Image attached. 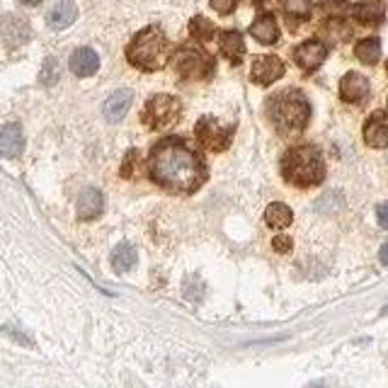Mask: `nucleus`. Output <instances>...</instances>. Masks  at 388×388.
Segmentation results:
<instances>
[{
  "label": "nucleus",
  "mask_w": 388,
  "mask_h": 388,
  "mask_svg": "<svg viewBox=\"0 0 388 388\" xmlns=\"http://www.w3.org/2000/svg\"><path fill=\"white\" fill-rule=\"evenodd\" d=\"M151 175L172 192H194L207 177L202 161L182 141L167 139L151 153Z\"/></svg>",
  "instance_id": "obj_1"
},
{
  "label": "nucleus",
  "mask_w": 388,
  "mask_h": 388,
  "mask_svg": "<svg viewBox=\"0 0 388 388\" xmlns=\"http://www.w3.org/2000/svg\"><path fill=\"white\" fill-rule=\"evenodd\" d=\"M282 175L294 187L320 185L325 177L323 156L315 146H296L287 151L282 161Z\"/></svg>",
  "instance_id": "obj_2"
},
{
  "label": "nucleus",
  "mask_w": 388,
  "mask_h": 388,
  "mask_svg": "<svg viewBox=\"0 0 388 388\" xmlns=\"http://www.w3.org/2000/svg\"><path fill=\"white\" fill-rule=\"evenodd\" d=\"M267 114H269V119H272L274 129H277L279 134L289 136V134H299V131L306 129L308 117H311V107L304 93H299V90H287V93L274 95L272 100L267 102Z\"/></svg>",
  "instance_id": "obj_3"
},
{
  "label": "nucleus",
  "mask_w": 388,
  "mask_h": 388,
  "mask_svg": "<svg viewBox=\"0 0 388 388\" xmlns=\"http://www.w3.org/2000/svg\"><path fill=\"white\" fill-rule=\"evenodd\" d=\"M167 54H170V44L161 27L144 29L126 47V59L141 70H161L167 64Z\"/></svg>",
  "instance_id": "obj_4"
},
{
  "label": "nucleus",
  "mask_w": 388,
  "mask_h": 388,
  "mask_svg": "<svg viewBox=\"0 0 388 388\" xmlns=\"http://www.w3.org/2000/svg\"><path fill=\"white\" fill-rule=\"evenodd\" d=\"M182 105L172 95H156L146 102L144 110V124L153 131H165L177 124L180 119Z\"/></svg>",
  "instance_id": "obj_5"
},
{
  "label": "nucleus",
  "mask_w": 388,
  "mask_h": 388,
  "mask_svg": "<svg viewBox=\"0 0 388 388\" xmlns=\"http://www.w3.org/2000/svg\"><path fill=\"white\" fill-rule=\"evenodd\" d=\"M175 70L182 75V78H192V80H202L211 73V59H209L204 51L185 47L175 54Z\"/></svg>",
  "instance_id": "obj_6"
},
{
  "label": "nucleus",
  "mask_w": 388,
  "mask_h": 388,
  "mask_svg": "<svg viewBox=\"0 0 388 388\" xmlns=\"http://www.w3.org/2000/svg\"><path fill=\"white\" fill-rule=\"evenodd\" d=\"M197 139L207 151L221 153L231 146V129H223L214 117H202L197 124Z\"/></svg>",
  "instance_id": "obj_7"
},
{
  "label": "nucleus",
  "mask_w": 388,
  "mask_h": 388,
  "mask_svg": "<svg viewBox=\"0 0 388 388\" xmlns=\"http://www.w3.org/2000/svg\"><path fill=\"white\" fill-rule=\"evenodd\" d=\"M0 37H3V42L8 44L10 49L22 47V44H27L29 37H32V29H29L27 20L17 17V15H3V17H0Z\"/></svg>",
  "instance_id": "obj_8"
},
{
  "label": "nucleus",
  "mask_w": 388,
  "mask_h": 388,
  "mask_svg": "<svg viewBox=\"0 0 388 388\" xmlns=\"http://www.w3.org/2000/svg\"><path fill=\"white\" fill-rule=\"evenodd\" d=\"M253 80L260 85H272L274 80H279L284 75V64L277 56H258L253 64Z\"/></svg>",
  "instance_id": "obj_9"
},
{
  "label": "nucleus",
  "mask_w": 388,
  "mask_h": 388,
  "mask_svg": "<svg viewBox=\"0 0 388 388\" xmlns=\"http://www.w3.org/2000/svg\"><path fill=\"white\" fill-rule=\"evenodd\" d=\"M328 56V47L318 39H311V42H304L301 47H296L294 51V61L299 64V68L304 70H315Z\"/></svg>",
  "instance_id": "obj_10"
},
{
  "label": "nucleus",
  "mask_w": 388,
  "mask_h": 388,
  "mask_svg": "<svg viewBox=\"0 0 388 388\" xmlns=\"http://www.w3.org/2000/svg\"><path fill=\"white\" fill-rule=\"evenodd\" d=\"M364 141L371 148H386L388 146V117L384 112H374L369 121L364 124Z\"/></svg>",
  "instance_id": "obj_11"
},
{
  "label": "nucleus",
  "mask_w": 388,
  "mask_h": 388,
  "mask_svg": "<svg viewBox=\"0 0 388 388\" xmlns=\"http://www.w3.org/2000/svg\"><path fill=\"white\" fill-rule=\"evenodd\" d=\"M102 209H105V197H102L100 190L88 187V190L80 192L78 204H75L78 218H83V221H93V218H97L102 214Z\"/></svg>",
  "instance_id": "obj_12"
},
{
  "label": "nucleus",
  "mask_w": 388,
  "mask_h": 388,
  "mask_svg": "<svg viewBox=\"0 0 388 388\" xmlns=\"http://www.w3.org/2000/svg\"><path fill=\"white\" fill-rule=\"evenodd\" d=\"M369 95V80L361 73H347L340 83V97L345 102H364Z\"/></svg>",
  "instance_id": "obj_13"
},
{
  "label": "nucleus",
  "mask_w": 388,
  "mask_h": 388,
  "mask_svg": "<svg viewBox=\"0 0 388 388\" xmlns=\"http://www.w3.org/2000/svg\"><path fill=\"white\" fill-rule=\"evenodd\" d=\"M97 68H100V56H97L93 49L80 47L73 51V56H70V73L73 75L88 78V75L97 73Z\"/></svg>",
  "instance_id": "obj_14"
},
{
  "label": "nucleus",
  "mask_w": 388,
  "mask_h": 388,
  "mask_svg": "<svg viewBox=\"0 0 388 388\" xmlns=\"http://www.w3.org/2000/svg\"><path fill=\"white\" fill-rule=\"evenodd\" d=\"M24 151V136L17 124H5L0 129V156L17 158Z\"/></svg>",
  "instance_id": "obj_15"
},
{
  "label": "nucleus",
  "mask_w": 388,
  "mask_h": 388,
  "mask_svg": "<svg viewBox=\"0 0 388 388\" xmlns=\"http://www.w3.org/2000/svg\"><path fill=\"white\" fill-rule=\"evenodd\" d=\"M78 17V8H75L73 0H59L47 15V24L51 29H66L75 22Z\"/></svg>",
  "instance_id": "obj_16"
},
{
  "label": "nucleus",
  "mask_w": 388,
  "mask_h": 388,
  "mask_svg": "<svg viewBox=\"0 0 388 388\" xmlns=\"http://www.w3.org/2000/svg\"><path fill=\"white\" fill-rule=\"evenodd\" d=\"M250 37L258 39L260 44H274L279 39V27L277 20L272 17L269 13L260 15L253 24H250Z\"/></svg>",
  "instance_id": "obj_17"
},
{
  "label": "nucleus",
  "mask_w": 388,
  "mask_h": 388,
  "mask_svg": "<svg viewBox=\"0 0 388 388\" xmlns=\"http://www.w3.org/2000/svg\"><path fill=\"white\" fill-rule=\"evenodd\" d=\"M131 95L129 90H117L114 95L107 97L105 107H102V112H105V117L110 121H121L126 117V112H129L131 107Z\"/></svg>",
  "instance_id": "obj_18"
},
{
  "label": "nucleus",
  "mask_w": 388,
  "mask_h": 388,
  "mask_svg": "<svg viewBox=\"0 0 388 388\" xmlns=\"http://www.w3.org/2000/svg\"><path fill=\"white\" fill-rule=\"evenodd\" d=\"M352 15H355V20L361 24H376L384 20L386 5L381 3V0H366V3H357L355 8H352Z\"/></svg>",
  "instance_id": "obj_19"
},
{
  "label": "nucleus",
  "mask_w": 388,
  "mask_h": 388,
  "mask_svg": "<svg viewBox=\"0 0 388 388\" xmlns=\"http://www.w3.org/2000/svg\"><path fill=\"white\" fill-rule=\"evenodd\" d=\"M264 221H267L269 228H277V231H282V228L291 226V221H294V214H291V209L287 207V204L272 202L267 207V211H264Z\"/></svg>",
  "instance_id": "obj_20"
},
{
  "label": "nucleus",
  "mask_w": 388,
  "mask_h": 388,
  "mask_svg": "<svg viewBox=\"0 0 388 388\" xmlns=\"http://www.w3.org/2000/svg\"><path fill=\"white\" fill-rule=\"evenodd\" d=\"M221 54L226 59H231L233 64L243 59L245 54V42H243V34L241 32H226L221 34Z\"/></svg>",
  "instance_id": "obj_21"
},
{
  "label": "nucleus",
  "mask_w": 388,
  "mask_h": 388,
  "mask_svg": "<svg viewBox=\"0 0 388 388\" xmlns=\"http://www.w3.org/2000/svg\"><path fill=\"white\" fill-rule=\"evenodd\" d=\"M136 264V250L131 248L129 243H119L112 253V267L117 269L119 274L129 272L131 267Z\"/></svg>",
  "instance_id": "obj_22"
},
{
  "label": "nucleus",
  "mask_w": 388,
  "mask_h": 388,
  "mask_svg": "<svg viewBox=\"0 0 388 388\" xmlns=\"http://www.w3.org/2000/svg\"><path fill=\"white\" fill-rule=\"evenodd\" d=\"M355 56L361 61V64L374 66L376 61L381 59V42H379V39H376V37L361 39V42L355 47Z\"/></svg>",
  "instance_id": "obj_23"
},
{
  "label": "nucleus",
  "mask_w": 388,
  "mask_h": 388,
  "mask_svg": "<svg viewBox=\"0 0 388 388\" xmlns=\"http://www.w3.org/2000/svg\"><path fill=\"white\" fill-rule=\"evenodd\" d=\"M282 8L289 17L306 20L311 15V0H282Z\"/></svg>",
  "instance_id": "obj_24"
},
{
  "label": "nucleus",
  "mask_w": 388,
  "mask_h": 388,
  "mask_svg": "<svg viewBox=\"0 0 388 388\" xmlns=\"http://www.w3.org/2000/svg\"><path fill=\"white\" fill-rule=\"evenodd\" d=\"M192 37L194 39H211L214 37V32H216V29H214V24L211 22H207V20L204 17H194L192 20Z\"/></svg>",
  "instance_id": "obj_25"
},
{
  "label": "nucleus",
  "mask_w": 388,
  "mask_h": 388,
  "mask_svg": "<svg viewBox=\"0 0 388 388\" xmlns=\"http://www.w3.org/2000/svg\"><path fill=\"white\" fill-rule=\"evenodd\" d=\"M56 78H59V66H56L54 59L44 61V70H42V83L44 85H54Z\"/></svg>",
  "instance_id": "obj_26"
},
{
  "label": "nucleus",
  "mask_w": 388,
  "mask_h": 388,
  "mask_svg": "<svg viewBox=\"0 0 388 388\" xmlns=\"http://www.w3.org/2000/svg\"><path fill=\"white\" fill-rule=\"evenodd\" d=\"M350 0H320V10L328 15H342Z\"/></svg>",
  "instance_id": "obj_27"
},
{
  "label": "nucleus",
  "mask_w": 388,
  "mask_h": 388,
  "mask_svg": "<svg viewBox=\"0 0 388 388\" xmlns=\"http://www.w3.org/2000/svg\"><path fill=\"white\" fill-rule=\"evenodd\" d=\"M236 5H238V0H211V8L216 10V13H221V15L233 13V10H236Z\"/></svg>",
  "instance_id": "obj_28"
},
{
  "label": "nucleus",
  "mask_w": 388,
  "mask_h": 388,
  "mask_svg": "<svg viewBox=\"0 0 388 388\" xmlns=\"http://www.w3.org/2000/svg\"><path fill=\"white\" fill-rule=\"evenodd\" d=\"M272 245L277 253H291V238L289 236H282V233H279V236L272 241Z\"/></svg>",
  "instance_id": "obj_29"
},
{
  "label": "nucleus",
  "mask_w": 388,
  "mask_h": 388,
  "mask_svg": "<svg viewBox=\"0 0 388 388\" xmlns=\"http://www.w3.org/2000/svg\"><path fill=\"white\" fill-rule=\"evenodd\" d=\"M3 333H5V335H10V338H15L17 342H22V345L32 347V340H29V338H24L22 333H15V328H10V325H5V328H3Z\"/></svg>",
  "instance_id": "obj_30"
},
{
  "label": "nucleus",
  "mask_w": 388,
  "mask_h": 388,
  "mask_svg": "<svg viewBox=\"0 0 388 388\" xmlns=\"http://www.w3.org/2000/svg\"><path fill=\"white\" fill-rule=\"evenodd\" d=\"M376 216H379L381 228H386V231H388V204H379V209H376Z\"/></svg>",
  "instance_id": "obj_31"
},
{
  "label": "nucleus",
  "mask_w": 388,
  "mask_h": 388,
  "mask_svg": "<svg viewBox=\"0 0 388 388\" xmlns=\"http://www.w3.org/2000/svg\"><path fill=\"white\" fill-rule=\"evenodd\" d=\"M379 258H381V262H384L386 267H388V243H386V245H381V253H379Z\"/></svg>",
  "instance_id": "obj_32"
},
{
  "label": "nucleus",
  "mask_w": 388,
  "mask_h": 388,
  "mask_svg": "<svg viewBox=\"0 0 388 388\" xmlns=\"http://www.w3.org/2000/svg\"><path fill=\"white\" fill-rule=\"evenodd\" d=\"M20 3H22V5H39L42 0H20Z\"/></svg>",
  "instance_id": "obj_33"
},
{
  "label": "nucleus",
  "mask_w": 388,
  "mask_h": 388,
  "mask_svg": "<svg viewBox=\"0 0 388 388\" xmlns=\"http://www.w3.org/2000/svg\"><path fill=\"white\" fill-rule=\"evenodd\" d=\"M384 313H388V306H386V308H384Z\"/></svg>",
  "instance_id": "obj_34"
},
{
  "label": "nucleus",
  "mask_w": 388,
  "mask_h": 388,
  "mask_svg": "<svg viewBox=\"0 0 388 388\" xmlns=\"http://www.w3.org/2000/svg\"><path fill=\"white\" fill-rule=\"evenodd\" d=\"M386 70H388V66H386Z\"/></svg>",
  "instance_id": "obj_35"
}]
</instances>
